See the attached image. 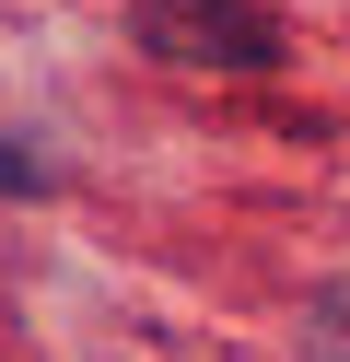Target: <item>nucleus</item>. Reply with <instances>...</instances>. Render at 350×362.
Wrapping results in <instances>:
<instances>
[{
	"mask_svg": "<svg viewBox=\"0 0 350 362\" xmlns=\"http://www.w3.org/2000/svg\"><path fill=\"white\" fill-rule=\"evenodd\" d=\"M140 47H152V59H187V71H269V59H280V24L245 12V0H140Z\"/></svg>",
	"mask_w": 350,
	"mask_h": 362,
	"instance_id": "obj_1",
	"label": "nucleus"
},
{
	"mask_svg": "<svg viewBox=\"0 0 350 362\" xmlns=\"http://www.w3.org/2000/svg\"><path fill=\"white\" fill-rule=\"evenodd\" d=\"M35 187H47V164H35L23 141H0V199H35Z\"/></svg>",
	"mask_w": 350,
	"mask_h": 362,
	"instance_id": "obj_2",
	"label": "nucleus"
}]
</instances>
